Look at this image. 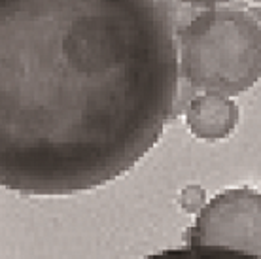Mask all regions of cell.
I'll use <instances>...</instances> for the list:
<instances>
[{
    "instance_id": "cell-1",
    "label": "cell",
    "mask_w": 261,
    "mask_h": 259,
    "mask_svg": "<svg viewBox=\"0 0 261 259\" xmlns=\"http://www.w3.org/2000/svg\"><path fill=\"white\" fill-rule=\"evenodd\" d=\"M167 0H0V188L91 191L161 138L178 98Z\"/></svg>"
},
{
    "instance_id": "cell-2",
    "label": "cell",
    "mask_w": 261,
    "mask_h": 259,
    "mask_svg": "<svg viewBox=\"0 0 261 259\" xmlns=\"http://www.w3.org/2000/svg\"><path fill=\"white\" fill-rule=\"evenodd\" d=\"M178 72L191 87L237 97L259 80L257 10H208L176 31Z\"/></svg>"
},
{
    "instance_id": "cell-3",
    "label": "cell",
    "mask_w": 261,
    "mask_h": 259,
    "mask_svg": "<svg viewBox=\"0 0 261 259\" xmlns=\"http://www.w3.org/2000/svg\"><path fill=\"white\" fill-rule=\"evenodd\" d=\"M188 244L261 257V193L254 188H233L214 195L197 212Z\"/></svg>"
},
{
    "instance_id": "cell-4",
    "label": "cell",
    "mask_w": 261,
    "mask_h": 259,
    "mask_svg": "<svg viewBox=\"0 0 261 259\" xmlns=\"http://www.w3.org/2000/svg\"><path fill=\"white\" fill-rule=\"evenodd\" d=\"M239 108L229 97L204 93L190 102L186 121L191 135L201 140L227 138L239 123Z\"/></svg>"
},
{
    "instance_id": "cell-5",
    "label": "cell",
    "mask_w": 261,
    "mask_h": 259,
    "mask_svg": "<svg viewBox=\"0 0 261 259\" xmlns=\"http://www.w3.org/2000/svg\"><path fill=\"white\" fill-rule=\"evenodd\" d=\"M142 259H261L259 255H250L227 248H210V246H182L163 250L153 255H146Z\"/></svg>"
},
{
    "instance_id": "cell-6",
    "label": "cell",
    "mask_w": 261,
    "mask_h": 259,
    "mask_svg": "<svg viewBox=\"0 0 261 259\" xmlns=\"http://www.w3.org/2000/svg\"><path fill=\"white\" fill-rule=\"evenodd\" d=\"M178 204L182 206L184 212L188 214H197L204 204H206V193L201 186L197 184H190L180 191V197H178Z\"/></svg>"
},
{
    "instance_id": "cell-7",
    "label": "cell",
    "mask_w": 261,
    "mask_h": 259,
    "mask_svg": "<svg viewBox=\"0 0 261 259\" xmlns=\"http://www.w3.org/2000/svg\"><path fill=\"white\" fill-rule=\"evenodd\" d=\"M178 2H184V4H191V6H199V8H208V6H214V4L229 2V0H178Z\"/></svg>"
}]
</instances>
